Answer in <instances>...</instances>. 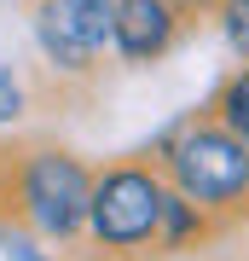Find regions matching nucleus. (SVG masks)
<instances>
[{
	"instance_id": "nucleus-10",
	"label": "nucleus",
	"mask_w": 249,
	"mask_h": 261,
	"mask_svg": "<svg viewBox=\"0 0 249 261\" xmlns=\"http://www.w3.org/2000/svg\"><path fill=\"white\" fill-rule=\"evenodd\" d=\"M174 12H203V6H214V0H168Z\"/></svg>"
},
{
	"instance_id": "nucleus-9",
	"label": "nucleus",
	"mask_w": 249,
	"mask_h": 261,
	"mask_svg": "<svg viewBox=\"0 0 249 261\" xmlns=\"http://www.w3.org/2000/svg\"><path fill=\"white\" fill-rule=\"evenodd\" d=\"M226 35H232V47L249 58V0H226Z\"/></svg>"
},
{
	"instance_id": "nucleus-1",
	"label": "nucleus",
	"mask_w": 249,
	"mask_h": 261,
	"mask_svg": "<svg viewBox=\"0 0 249 261\" xmlns=\"http://www.w3.org/2000/svg\"><path fill=\"white\" fill-rule=\"evenodd\" d=\"M174 180L185 203H232L249 192V145L220 128H191L174 145Z\"/></svg>"
},
{
	"instance_id": "nucleus-2",
	"label": "nucleus",
	"mask_w": 249,
	"mask_h": 261,
	"mask_svg": "<svg viewBox=\"0 0 249 261\" xmlns=\"http://www.w3.org/2000/svg\"><path fill=\"white\" fill-rule=\"evenodd\" d=\"M87 226L99 232V244H110V250L145 244L162 226V186L145 174V168H110V174L93 186Z\"/></svg>"
},
{
	"instance_id": "nucleus-6",
	"label": "nucleus",
	"mask_w": 249,
	"mask_h": 261,
	"mask_svg": "<svg viewBox=\"0 0 249 261\" xmlns=\"http://www.w3.org/2000/svg\"><path fill=\"white\" fill-rule=\"evenodd\" d=\"M70 6H75V18H81L87 41L104 47V41H110V23H116V0H70Z\"/></svg>"
},
{
	"instance_id": "nucleus-7",
	"label": "nucleus",
	"mask_w": 249,
	"mask_h": 261,
	"mask_svg": "<svg viewBox=\"0 0 249 261\" xmlns=\"http://www.w3.org/2000/svg\"><path fill=\"white\" fill-rule=\"evenodd\" d=\"M220 116H226V134H238V140L249 145V70H243L238 82L226 87V99H220Z\"/></svg>"
},
{
	"instance_id": "nucleus-3",
	"label": "nucleus",
	"mask_w": 249,
	"mask_h": 261,
	"mask_svg": "<svg viewBox=\"0 0 249 261\" xmlns=\"http://www.w3.org/2000/svg\"><path fill=\"white\" fill-rule=\"evenodd\" d=\"M23 215L41 226L46 238H70L75 226L87 221V203H93V180L87 168L64 157V151H41V157H29L23 168Z\"/></svg>"
},
{
	"instance_id": "nucleus-5",
	"label": "nucleus",
	"mask_w": 249,
	"mask_h": 261,
	"mask_svg": "<svg viewBox=\"0 0 249 261\" xmlns=\"http://www.w3.org/2000/svg\"><path fill=\"white\" fill-rule=\"evenodd\" d=\"M35 35H41V53L52 58L58 70H87L93 53H99L87 41V29H81V18H75L70 0H41L35 6Z\"/></svg>"
},
{
	"instance_id": "nucleus-4",
	"label": "nucleus",
	"mask_w": 249,
	"mask_h": 261,
	"mask_svg": "<svg viewBox=\"0 0 249 261\" xmlns=\"http://www.w3.org/2000/svg\"><path fill=\"white\" fill-rule=\"evenodd\" d=\"M174 23L180 12L168 0H116V23H110V41L122 58L145 64V58H162L168 41H174Z\"/></svg>"
},
{
	"instance_id": "nucleus-8",
	"label": "nucleus",
	"mask_w": 249,
	"mask_h": 261,
	"mask_svg": "<svg viewBox=\"0 0 249 261\" xmlns=\"http://www.w3.org/2000/svg\"><path fill=\"white\" fill-rule=\"evenodd\" d=\"M18 116H23V87H18V75L0 64V128H6V122H18Z\"/></svg>"
}]
</instances>
